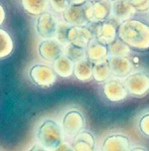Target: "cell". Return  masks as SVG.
<instances>
[{"label":"cell","mask_w":149,"mask_h":151,"mask_svg":"<svg viewBox=\"0 0 149 151\" xmlns=\"http://www.w3.org/2000/svg\"><path fill=\"white\" fill-rule=\"evenodd\" d=\"M117 37L137 51L149 49V25L137 19H128L119 23Z\"/></svg>","instance_id":"obj_1"},{"label":"cell","mask_w":149,"mask_h":151,"mask_svg":"<svg viewBox=\"0 0 149 151\" xmlns=\"http://www.w3.org/2000/svg\"><path fill=\"white\" fill-rule=\"evenodd\" d=\"M63 128L55 120L46 119L39 126L37 138L46 149H54L63 141Z\"/></svg>","instance_id":"obj_2"},{"label":"cell","mask_w":149,"mask_h":151,"mask_svg":"<svg viewBox=\"0 0 149 151\" xmlns=\"http://www.w3.org/2000/svg\"><path fill=\"white\" fill-rule=\"evenodd\" d=\"M119 23L114 18H108L101 22H93L88 24L93 37H96L99 41L109 45L117 38V29Z\"/></svg>","instance_id":"obj_3"},{"label":"cell","mask_w":149,"mask_h":151,"mask_svg":"<svg viewBox=\"0 0 149 151\" xmlns=\"http://www.w3.org/2000/svg\"><path fill=\"white\" fill-rule=\"evenodd\" d=\"M127 93L135 98H143L149 93V75L143 72L129 74L124 81Z\"/></svg>","instance_id":"obj_4"},{"label":"cell","mask_w":149,"mask_h":151,"mask_svg":"<svg viewBox=\"0 0 149 151\" xmlns=\"http://www.w3.org/2000/svg\"><path fill=\"white\" fill-rule=\"evenodd\" d=\"M30 78L33 83L42 88H49L57 82V74L54 69L46 65H36L29 72Z\"/></svg>","instance_id":"obj_5"},{"label":"cell","mask_w":149,"mask_h":151,"mask_svg":"<svg viewBox=\"0 0 149 151\" xmlns=\"http://www.w3.org/2000/svg\"><path fill=\"white\" fill-rule=\"evenodd\" d=\"M64 48L63 44H61L58 40L51 38L45 39L39 46V54L43 60L53 63L60 56L63 55Z\"/></svg>","instance_id":"obj_6"},{"label":"cell","mask_w":149,"mask_h":151,"mask_svg":"<svg viewBox=\"0 0 149 151\" xmlns=\"http://www.w3.org/2000/svg\"><path fill=\"white\" fill-rule=\"evenodd\" d=\"M57 27H58V22L54 17V15L51 13L46 11L43 14L39 15L36 25L37 33L39 36H41L44 39L55 38Z\"/></svg>","instance_id":"obj_7"},{"label":"cell","mask_w":149,"mask_h":151,"mask_svg":"<svg viewBox=\"0 0 149 151\" xmlns=\"http://www.w3.org/2000/svg\"><path fill=\"white\" fill-rule=\"evenodd\" d=\"M85 125V119L83 114L78 110H71L67 112L63 118L62 128L67 135H76L82 131Z\"/></svg>","instance_id":"obj_8"},{"label":"cell","mask_w":149,"mask_h":151,"mask_svg":"<svg viewBox=\"0 0 149 151\" xmlns=\"http://www.w3.org/2000/svg\"><path fill=\"white\" fill-rule=\"evenodd\" d=\"M86 59L94 64L109 58L108 45L101 42L96 37H93L86 48Z\"/></svg>","instance_id":"obj_9"},{"label":"cell","mask_w":149,"mask_h":151,"mask_svg":"<svg viewBox=\"0 0 149 151\" xmlns=\"http://www.w3.org/2000/svg\"><path fill=\"white\" fill-rule=\"evenodd\" d=\"M93 38L91 30L88 26H71L69 30V44L86 49Z\"/></svg>","instance_id":"obj_10"},{"label":"cell","mask_w":149,"mask_h":151,"mask_svg":"<svg viewBox=\"0 0 149 151\" xmlns=\"http://www.w3.org/2000/svg\"><path fill=\"white\" fill-rule=\"evenodd\" d=\"M104 93L105 98L112 102L123 101L128 94L124 83L118 80H107L104 86Z\"/></svg>","instance_id":"obj_11"},{"label":"cell","mask_w":149,"mask_h":151,"mask_svg":"<svg viewBox=\"0 0 149 151\" xmlns=\"http://www.w3.org/2000/svg\"><path fill=\"white\" fill-rule=\"evenodd\" d=\"M64 20L71 26H86L88 20L83 5H70L63 12Z\"/></svg>","instance_id":"obj_12"},{"label":"cell","mask_w":149,"mask_h":151,"mask_svg":"<svg viewBox=\"0 0 149 151\" xmlns=\"http://www.w3.org/2000/svg\"><path fill=\"white\" fill-rule=\"evenodd\" d=\"M135 8L132 6L129 0H114L112 1V18L116 19L118 22L131 19L134 16Z\"/></svg>","instance_id":"obj_13"},{"label":"cell","mask_w":149,"mask_h":151,"mask_svg":"<svg viewBox=\"0 0 149 151\" xmlns=\"http://www.w3.org/2000/svg\"><path fill=\"white\" fill-rule=\"evenodd\" d=\"M112 75L116 78H126L133 69V64L127 57H109Z\"/></svg>","instance_id":"obj_14"},{"label":"cell","mask_w":149,"mask_h":151,"mask_svg":"<svg viewBox=\"0 0 149 151\" xmlns=\"http://www.w3.org/2000/svg\"><path fill=\"white\" fill-rule=\"evenodd\" d=\"M94 22H101L109 18L112 13V0H99L93 2L91 6Z\"/></svg>","instance_id":"obj_15"},{"label":"cell","mask_w":149,"mask_h":151,"mask_svg":"<svg viewBox=\"0 0 149 151\" xmlns=\"http://www.w3.org/2000/svg\"><path fill=\"white\" fill-rule=\"evenodd\" d=\"M94 137L88 131H81L76 134L73 140V150L76 151H91L94 149Z\"/></svg>","instance_id":"obj_16"},{"label":"cell","mask_w":149,"mask_h":151,"mask_svg":"<svg viewBox=\"0 0 149 151\" xmlns=\"http://www.w3.org/2000/svg\"><path fill=\"white\" fill-rule=\"evenodd\" d=\"M129 139L124 135H112L104 140L101 149L104 151H126L129 150Z\"/></svg>","instance_id":"obj_17"},{"label":"cell","mask_w":149,"mask_h":151,"mask_svg":"<svg viewBox=\"0 0 149 151\" xmlns=\"http://www.w3.org/2000/svg\"><path fill=\"white\" fill-rule=\"evenodd\" d=\"M53 68L56 74L60 77L70 78L74 74L75 63L66 55H62L55 62H53Z\"/></svg>","instance_id":"obj_18"},{"label":"cell","mask_w":149,"mask_h":151,"mask_svg":"<svg viewBox=\"0 0 149 151\" xmlns=\"http://www.w3.org/2000/svg\"><path fill=\"white\" fill-rule=\"evenodd\" d=\"M93 69L94 63L85 59L78 63H75L74 75L78 81L81 82H89L93 78Z\"/></svg>","instance_id":"obj_19"},{"label":"cell","mask_w":149,"mask_h":151,"mask_svg":"<svg viewBox=\"0 0 149 151\" xmlns=\"http://www.w3.org/2000/svg\"><path fill=\"white\" fill-rule=\"evenodd\" d=\"M112 76V69H110L109 58L94 64L93 69V78L97 83H104L109 80Z\"/></svg>","instance_id":"obj_20"},{"label":"cell","mask_w":149,"mask_h":151,"mask_svg":"<svg viewBox=\"0 0 149 151\" xmlns=\"http://www.w3.org/2000/svg\"><path fill=\"white\" fill-rule=\"evenodd\" d=\"M21 4L28 14L39 16L47 11L49 0H21Z\"/></svg>","instance_id":"obj_21"},{"label":"cell","mask_w":149,"mask_h":151,"mask_svg":"<svg viewBox=\"0 0 149 151\" xmlns=\"http://www.w3.org/2000/svg\"><path fill=\"white\" fill-rule=\"evenodd\" d=\"M129 53H130V47L118 37L108 45L109 57H127Z\"/></svg>","instance_id":"obj_22"},{"label":"cell","mask_w":149,"mask_h":151,"mask_svg":"<svg viewBox=\"0 0 149 151\" xmlns=\"http://www.w3.org/2000/svg\"><path fill=\"white\" fill-rule=\"evenodd\" d=\"M13 41L8 32L0 29V59L6 58L13 51Z\"/></svg>","instance_id":"obj_23"},{"label":"cell","mask_w":149,"mask_h":151,"mask_svg":"<svg viewBox=\"0 0 149 151\" xmlns=\"http://www.w3.org/2000/svg\"><path fill=\"white\" fill-rule=\"evenodd\" d=\"M64 52H65V55H66L68 58L71 59L74 63H78V62L83 61V60H85V59H86V49L77 47V46H74L72 44L68 45L67 47L65 48Z\"/></svg>","instance_id":"obj_24"},{"label":"cell","mask_w":149,"mask_h":151,"mask_svg":"<svg viewBox=\"0 0 149 151\" xmlns=\"http://www.w3.org/2000/svg\"><path fill=\"white\" fill-rule=\"evenodd\" d=\"M71 28V25L70 24L66 23H58V27H57V31H56V35L55 38L58 41L63 45H66L69 43V40H68V36H69V30Z\"/></svg>","instance_id":"obj_25"},{"label":"cell","mask_w":149,"mask_h":151,"mask_svg":"<svg viewBox=\"0 0 149 151\" xmlns=\"http://www.w3.org/2000/svg\"><path fill=\"white\" fill-rule=\"evenodd\" d=\"M49 3L51 4L54 11L57 13H63L71 5L69 0H49Z\"/></svg>","instance_id":"obj_26"},{"label":"cell","mask_w":149,"mask_h":151,"mask_svg":"<svg viewBox=\"0 0 149 151\" xmlns=\"http://www.w3.org/2000/svg\"><path fill=\"white\" fill-rule=\"evenodd\" d=\"M136 11L144 12L149 10V0H129Z\"/></svg>","instance_id":"obj_27"},{"label":"cell","mask_w":149,"mask_h":151,"mask_svg":"<svg viewBox=\"0 0 149 151\" xmlns=\"http://www.w3.org/2000/svg\"><path fill=\"white\" fill-rule=\"evenodd\" d=\"M139 127L140 130L145 136L149 137V114H146L140 119L139 122Z\"/></svg>","instance_id":"obj_28"},{"label":"cell","mask_w":149,"mask_h":151,"mask_svg":"<svg viewBox=\"0 0 149 151\" xmlns=\"http://www.w3.org/2000/svg\"><path fill=\"white\" fill-rule=\"evenodd\" d=\"M55 150H73V147L70 146V145L68 143H66V142L62 141L61 143L55 148Z\"/></svg>","instance_id":"obj_29"},{"label":"cell","mask_w":149,"mask_h":151,"mask_svg":"<svg viewBox=\"0 0 149 151\" xmlns=\"http://www.w3.org/2000/svg\"><path fill=\"white\" fill-rule=\"evenodd\" d=\"M5 10H4V8L3 6H2L1 4H0V26L2 25V23L4 22V20H5Z\"/></svg>","instance_id":"obj_30"},{"label":"cell","mask_w":149,"mask_h":151,"mask_svg":"<svg viewBox=\"0 0 149 151\" xmlns=\"http://www.w3.org/2000/svg\"><path fill=\"white\" fill-rule=\"evenodd\" d=\"M86 1H88V0H69L71 5H83V3H86Z\"/></svg>","instance_id":"obj_31"},{"label":"cell","mask_w":149,"mask_h":151,"mask_svg":"<svg viewBox=\"0 0 149 151\" xmlns=\"http://www.w3.org/2000/svg\"><path fill=\"white\" fill-rule=\"evenodd\" d=\"M31 150H47V149H46V148L40 143V144H36L33 147H31Z\"/></svg>","instance_id":"obj_32"},{"label":"cell","mask_w":149,"mask_h":151,"mask_svg":"<svg viewBox=\"0 0 149 151\" xmlns=\"http://www.w3.org/2000/svg\"><path fill=\"white\" fill-rule=\"evenodd\" d=\"M132 150H146V148H144V147H134V148H132Z\"/></svg>","instance_id":"obj_33"},{"label":"cell","mask_w":149,"mask_h":151,"mask_svg":"<svg viewBox=\"0 0 149 151\" xmlns=\"http://www.w3.org/2000/svg\"><path fill=\"white\" fill-rule=\"evenodd\" d=\"M89 1H91V2H94V1H99V0H89Z\"/></svg>","instance_id":"obj_34"},{"label":"cell","mask_w":149,"mask_h":151,"mask_svg":"<svg viewBox=\"0 0 149 151\" xmlns=\"http://www.w3.org/2000/svg\"><path fill=\"white\" fill-rule=\"evenodd\" d=\"M112 1H114V0H112Z\"/></svg>","instance_id":"obj_35"}]
</instances>
